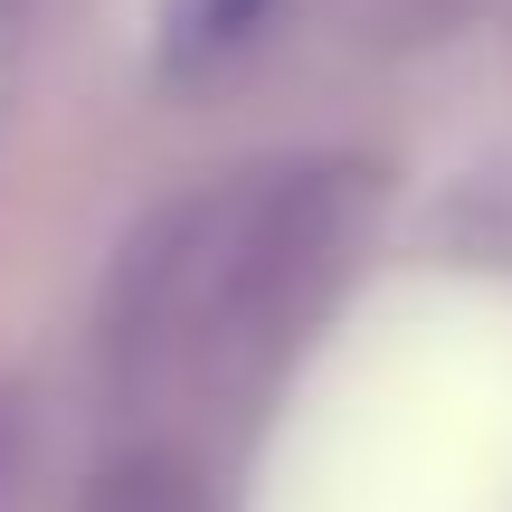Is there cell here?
Listing matches in <instances>:
<instances>
[{
    "instance_id": "6da1fadb",
    "label": "cell",
    "mask_w": 512,
    "mask_h": 512,
    "mask_svg": "<svg viewBox=\"0 0 512 512\" xmlns=\"http://www.w3.org/2000/svg\"><path fill=\"white\" fill-rule=\"evenodd\" d=\"M370 209L361 162H294L219 190L209 219V266H200V313H190L181 370L209 389H247L304 342V323L332 304Z\"/></svg>"
},
{
    "instance_id": "7a4b0ae2",
    "label": "cell",
    "mask_w": 512,
    "mask_h": 512,
    "mask_svg": "<svg viewBox=\"0 0 512 512\" xmlns=\"http://www.w3.org/2000/svg\"><path fill=\"white\" fill-rule=\"evenodd\" d=\"M76 512H209V494H200V465L181 446H133V456H114L86 484Z\"/></svg>"
},
{
    "instance_id": "3957f363",
    "label": "cell",
    "mask_w": 512,
    "mask_h": 512,
    "mask_svg": "<svg viewBox=\"0 0 512 512\" xmlns=\"http://www.w3.org/2000/svg\"><path fill=\"white\" fill-rule=\"evenodd\" d=\"M266 10H275V0H162V48H171V67L200 76V67H219V57H238L247 38L266 29Z\"/></svg>"
},
{
    "instance_id": "277c9868",
    "label": "cell",
    "mask_w": 512,
    "mask_h": 512,
    "mask_svg": "<svg viewBox=\"0 0 512 512\" xmlns=\"http://www.w3.org/2000/svg\"><path fill=\"white\" fill-rule=\"evenodd\" d=\"M0 512H38V418L0 380Z\"/></svg>"
},
{
    "instance_id": "5b68a950",
    "label": "cell",
    "mask_w": 512,
    "mask_h": 512,
    "mask_svg": "<svg viewBox=\"0 0 512 512\" xmlns=\"http://www.w3.org/2000/svg\"><path fill=\"white\" fill-rule=\"evenodd\" d=\"M29 19H38V0H0V124H10L19 67H29Z\"/></svg>"
}]
</instances>
